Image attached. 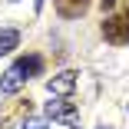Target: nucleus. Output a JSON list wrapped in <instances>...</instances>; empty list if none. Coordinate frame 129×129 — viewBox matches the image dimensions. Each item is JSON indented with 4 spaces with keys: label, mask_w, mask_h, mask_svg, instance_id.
<instances>
[{
    "label": "nucleus",
    "mask_w": 129,
    "mask_h": 129,
    "mask_svg": "<svg viewBox=\"0 0 129 129\" xmlns=\"http://www.w3.org/2000/svg\"><path fill=\"white\" fill-rule=\"evenodd\" d=\"M27 116H30V99H20L13 109H7L4 116H0V126H20Z\"/></svg>",
    "instance_id": "nucleus-5"
},
{
    "label": "nucleus",
    "mask_w": 129,
    "mask_h": 129,
    "mask_svg": "<svg viewBox=\"0 0 129 129\" xmlns=\"http://www.w3.org/2000/svg\"><path fill=\"white\" fill-rule=\"evenodd\" d=\"M27 80H30V76H27V73H23V70L13 63V66L4 73V83H0V96H10V93H17V89H20L23 83H27Z\"/></svg>",
    "instance_id": "nucleus-4"
},
{
    "label": "nucleus",
    "mask_w": 129,
    "mask_h": 129,
    "mask_svg": "<svg viewBox=\"0 0 129 129\" xmlns=\"http://www.w3.org/2000/svg\"><path fill=\"white\" fill-rule=\"evenodd\" d=\"M122 7H126V20H129V0H126V4H122Z\"/></svg>",
    "instance_id": "nucleus-10"
},
{
    "label": "nucleus",
    "mask_w": 129,
    "mask_h": 129,
    "mask_svg": "<svg viewBox=\"0 0 129 129\" xmlns=\"http://www.w3.org/2000/svg\"><path fill=\"white\" fill-rule=\"evenodd\" d=\"M17 66L27 73V76H37V73L43 70V60H40V56H23V60H17Z\"/></svg>",
    "instance_id": "nucleus-8"
},
{
    "label": "nucleus",
    "mask_w": 129,
    "mask_h": 129,
    "mask_svg": "<svg viewBox=\"0 0 129 129\" xmlns=\"http://www.w3.org/2000/svg\"><path fill=\"white\" fill-rule=\"evenodd\" d=\"M103 4V10H109V7H116V0H99Z\"/></svg>",
    "instance_id": "nucleus-9"
},
{
    "label": "nucleus",
    "mask_w": 129,
    "mask_h": 129,
    "mask_svg": "<svg viewBox=\"0 0 129 129\" xmlns=\"http://www.w3.org/2000/svg\"><path fill=\"white\" fill-rule=\"evenodd\" d=\"M56 4V10H60V17H83L86 10H89V0H53Z\"/></svg>",
    "instance_id": "nucleus-6"
},
{
    "label": "nucleus",
    "mask_w": 129,
    "mask_h": 129,
    "mask_svg": "<svg viewBox=\"0 0 129 129\" xmlns=\"http://www.w3.org/2000/svg\"><path fill=\"white\" fill-rule=\"evenodd\" d=\"M46 116L50 119H60V122H66V126H76V109H73V103H66V99H56V103H46Z\"/></svg>",
    "instance_id": "nucleus-3"
},
{
    "label": "nucleus",
    "mask_w": 129,
    "mask_h": 129,
    "mask_svg": "<svg viewBox=\"0 0 129 129\" xmlns=\"http://www.w3.org/2000/svg\"><path fill=\"white\" fill-rule=\"evenodd\" d=\"M103 37H106L109 43H116V46L129 43V20H122V17H106V20H103Z\"/></svg>",
    "instance_id": "nucleus-1"
},
{
    "label": "nucleus",
    "mask_w": 129,
    "mask_h": 129,
    "mask_svg": "<svg viewBox=\"0 0 129 129\" xmlns=\"http://www.w3.org/2000/svg\"><path fill=\"white\" fill-rule=\"evenodd\" d=\"M73 89H76V73H73V70L56 73L53 80L46 83V93H50V96H70Z\"/></svg>",
    "instance_id": "nucleus-2"
},
{
    "label": "nucleus",
    "mask_w": 129,
    "mask_h": 129,
    "mask_svg": "<svg viewBox=\"0 0 129 129\" xmlns=\"http://www.w3.org/2000/svg\"><path fill=\"white\" fill-rule=\"evenodd\" d=\"M17 43H20V33H17L13 27H4V30H0V56L13 53V50H17Z\"/></svg>",
    "instance_id": "nucleus-7"
}]
</instances>
